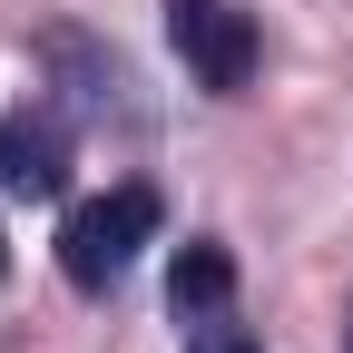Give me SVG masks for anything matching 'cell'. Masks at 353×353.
<instances>
[{"mask_svg": "<svg viewBox=\"0 0 353 353\" xmlns=\"http://www.w3.org/2000/svg\"><path fill=\"white\" fill-rule=\"evenodd\" d=\"M59 138H50V128H10V138H0V187H10V196H50L59 187Z\"/></svg>", "mask_w": 353, "mask_h": 353, "instance_id": "4", "label": "cell"}, {"mask_svg": "<svg viewBox=\"0 0 353 353\" xmlns=\"http://www.w3.org/2000/svg\"><path fill=\"white\" fill-rule=\"evenodd\" d=\"M167 294H176V314H226V294H236V255L226 245H187L176 255V275H167Z\"/></svg>", "mask_w": 353, "mask_h": 353, "instance_id": "3", "label": "cell"}, {"mask_svg": "<svg viewBox=\"0 0 353 353\" xmlns=\"http://www.w3.org/2000/svg\"><path fill=\"white\" fill-rule=\"evenodd\" d=\"M148 236H157V187H108V196L69 206V226H59V275H69L79 294H108Z\"/></svg>", "mask_w": 353, "mask_h": 353, "instance_id": "1", "label": "cell"}, {"mask_svg": "<svg viewBox=\"0 0 353 353\" xmlns=\"http://www.w3.org/2000/svg\"><path fill=\"white\" fill-rule=\"evenodd\" d=\"M167 39H176V59H187L216 99H236L255 79V20L236 0H167Z\"/></svg>", "mask_w": 353, "mask_h": 353, "instance_id": "2", "label": "cell"}, {"mask_svg": "<svg viewBox=\"0 0 353 353\" xmlns=\"http://www.w3.org/2000/svg\"><path fill=\"white\" fill-rule=\"evenodd\" d=\"M187 353H255V343H245V334H236V324H216V314H206V334H196V343H187Z\"/></svg>", "mask_w": 353, "mask_h": 353, "instance_id": "5", "label": "cell"}]
</instances>
